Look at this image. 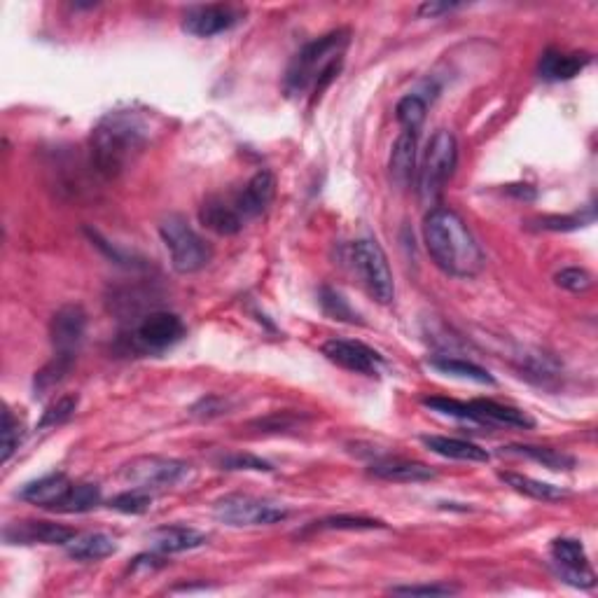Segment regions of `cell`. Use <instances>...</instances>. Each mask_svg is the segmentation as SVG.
<instances>
[{"label":"cell","instance_id":"obj_1","mask_svg":"<svg viewBox=\"0 0 598 598\" xmlns=\"http://www.w3.org/2000/svg\"><path fill=\"white\" fill-rule=\"evenodd\" d=\"M150 141V122L136 110H113L89 136L92 169L106 180L122 176Z\"/></svg>","mask_w":598,"mask_h":598},{"label":"cell","instance_id":"obj_2","mask_svg":"<svg viewBox=\"0 0 598 598\" xmlns=\"http://www.w3.org/2000/svg\"><path fill=\"white\" fill-rule=\"evenodd\" d=\"M428 255L447 276L475 278L484 269V253L463 218L451 208H430L423 220Z\"/></svg>","mask_w":598,"mask_h":598},{"label":"cell","instance_id":"obj_3","mask_svg":"<svg viewBox=\"0 0 598 598\" xmlns=\"http://www.w3.org/2000/svg\"><path fill=\"white\" fill-rule=\"evenodd\" d=\"M349 40L351 33L346 29H339L304 45L292 57L288 73H285V89H288V94H304L309 89L314 94H321L337 78V73L342 71L344 52L349 47Z\"/></svg>","mask_w":598,"mask_h":598},{"label":"cell","instance_id":"obj_4","mask_svg":"<svg viewBox=\"0 0 598 598\" xmlns=\"http://www.w3.org/2000/svg\"><path fill=\"white\" fill-rule=\"evenodd\" d=\"M349 267L367 295L379 304H391L395 297L393 271L384 248L374 239H358L349 246Z\"/></svg>","mask_w":598,"mask_h":598},{"label":"cell","instance_id":"obj_5","mask_svg":"<svg viewBox=\"0 0 598 598\" xmlns=\"http://www.w3.org/2000/svg\"><path fill=\"white\" fill-rule=\"evenodd\" d=\"M159 234L178 274H197L211 262L213 248L194 232L183 215H169L159 225Z\"/></svg>","mask_w":598,"mask_h":598},{"label":"cell","instance_id":"obj_6","mask_svg":"<svg viewBox=\"0 0 598 598\" xmlns=\"http://www.w3.org/2000/svg\"><path fill=\"white\" fill-rule=\"evenodd\" d=\"M458 164V145L451 131L440 129L428 141L426 155L419 166V194L426 204L440 197L447 180L454 176Z\"/></svg>","mask_w":598,"mask_h":598},{"label":"cell","instance_id":"obj_7","mask_svg":"<svg viewBox=\"0 0 598 598\" xmlns=\"http://www.w3.org/2000/svg\"><path fill=\"white\" fill-rule=\"evenodd\" d=\"M215 517L222 524L243 528V526H271L278 521L288 519V510L283 505L271 503L255 496H243V493H232V496L220 498L213 507Z\"/></svg>","mask_w":598,"mask_h":598},{"label":"cell","instance_id":"obj_8","mask_svg":"<svg viewBox=\"0 0 598 598\" xmlns=\"http://www.w3.org/2000/svg\"><path fill=\"white\" fill-rule=\"evenodd\" d=\"M190 465L176 458H162V456H141L127 463L122 468V479L131 484V489H166V486H176L180 479L187 477Z\"/></svg>","mask_w":598,"mask_h":598},{"label":"cell","instance_id":"obj_9","mask_svg":"<svg viewBox=\"0 0 598 598\" xmlns=\"http://www.w3.org/2000/svg\"><path fill=\"white\" fill-rule=\"evenodd\" d=\"M323 356L342 370L377 377L384 370V356L356 339H330L323 344Z\"/></svg>","mask_w":598,"mask_h":598},{"label":"cell","instance_id":"obj_10","mask_svg":"<svg viewBox=\"0 0 598 598\" xmlns=\"http://www.w3.org/2000/svg\"><path fill=\"white\" fill-rule=\"evenodd\" d=\"M552 559L556 566V573L563 582L573 584V587H582L589 589L594 587L596 575L589 566V556L587 549L580 540L573 538H559L552 542Z\"/></svg>","mask_w":598,"mask_h":598},{"label":"cell","instance_id":"obj_11","mask_svg":"<svg viewBox=\"0 0 598 598\" xmlns=\"http://www.w3.org/2000/svg\"><path fill=\"white\" fill-rule=\"evenodd\" d=\"M185 335V325L171 311H150L148 316L138 323L134 342L143 351H164L178 342Z\"/></svg>","mask_w":598,"mask_h":598},{"label":"cell","instance_id":"obj_12","mask_svg":"<svg viewBox=\"0 0 598 598\" xmlns=\"http://www.w3.org/2000/svg\"><path fill=\"white\" fill-rule=\"evenodd\" d=\"M85 332H87L85 309L78 307V304H66V307H61L50 323L54 353H59V356L78 358Z\"/></svg>","mask_w":598,"mask_h":598},{"label":"cell","instance_id":"obj_13","mask_svg":"<svg viewBox=\"0 0 598 598\" xmlns=\"http://www.w3.org/2000/svg\"><path fill=\"white\" fill-rule=\"evenodd\" d=\"M241 19V10L232 5H197L183 17V31L194 38H213L234 29Z\"/></svg>","mask_w":598,"mask_h":598},{"label":"cell","instance_id":"obj_14","mask_svg":"<svg viewBox=\"0 0 598 598\" xmlns=\"http://www.w3.org/2000/svg\"><path fill=\"white\" fill-rule=\"evenodd\" d=\"M75 538L73 528H66L52 521H17L5 528V540L12 545H68Z\"/></svg>","mask_w":598,"mask_h":598},{"label":"cell","instance_id":"obj_15","mask_svg":"<svg viewBox=\"0 0 598 598\" xmlns=\"http://www.w3.org/2000/svg\"><path fill=\"white\" fill-rule=\"evenodd\" d=\"M276 194V178L271 171H257L253 178L248 180L241 194H236L234 206L241 213L243 222L250 218H257L267 211Z\"/></svg>","mask_w":598,"mask_h":598},{"label":"cell","instance_id":"obj_16","mask_svg":"<svg viewBox=\"0 0 598 598\" xmlns=\"http://www.w3.org/2000/svg\"><path fill=\"white\" fill-rule=\"evenodd\" d=\"M199 220L206 229H211V232L220 236H234L239 234L243 227V218L241 213L236 211L234 201H227L220 197H211L201 204Z\"/></svg>","mask_w":598,"mask_h":598},{"label":"cell","instance_id":"obj_17","mask_svg":"<svg viewBox=\"0 0 598 598\" xmlns=\"http://www.w3.org/2000/svg\"><path fill=\"white\" fill-rule=\"evenodd\" d=\"M71 479H68L64 472H54V475H45L36 479V482H29L19 491V498L26 500V503L45 507V510H52L61 503V498L66 496L68 489H71Z\"/></svg>","mask_w":598,"mask_h":598},{"label":"cell","instance_id":"obj_18","mask_svg":"<svg viewBox=\"0 0 598 598\" xmlns=\"http://www.w3.org/2000/svg\"><path fill=\"white\" fill-rule=\"evenodd\" d=\"M421 442L433 451V454L442 458H451V461H465V463H489L491 454L486 449L479 447L475 442L458 440V437L447 435H423Z\"/></svg>","mask_w":598,"mask_h":598},{"label":"cell","instance_id":"obj_19","mask_svg":"<svg viewBox=\"0 0 598 598\" xmlns=\"http://www.w3.org/2000/svg\"><path fill=\"white\" fill-rule=\"evenodd\" d=\"M370 475L384 482H398V484H416V482H430L435 479V470L419 461H405V458H386L370 465Z\"/></svg>","mask_w":598,"mask_h":598},{"label":"cell","instance_id":"obj_20","mask_svg":"<svg viewBox=\"0 0 598 598\" xmlns=\"http://www.w3.org/2000/svg\"><path fill=\"white\" fill-rule=\"evenodd\" d=\"M591 64L587 52H545L540 59V78L549 82H566L580 75Z\"/></svg>","mask_w":598,"mask_h":598},{"label":"cell","instance_id":"obj_21","mask_svg":"<svg viewBox=\"0 0 598 598\" xmlns=\"http://www.w3.org/2000/svg\"><path fill=\"white\" fill-rule=\"evenodd\" d=\"M206 542V535L190 526H164L150 533V547L157 554H180L197 549Z\"/></svg>","mask_w":598,"mask_h":598},{"label":"cell","instance_id":"obj_22","mask_svg":"<svg viewBox=\"0 0 598 598\" xmlns=\"http://www.w3.org/2000/svg\"><path fill=\"white\" fill-rule=\"evenodd\" d=\"M472 409H475L477 423L482 426H505V428H521L528 430L535 426V421L526 412H521L517 407L498 405L493 400H472Z\"/></svg>","mask_w":598,"mask_h":598},{"label":"cell","instance_id":"obj_23","mask_svg":"<svg viewBox=\"0 0 598 598\" xmlns=\"http://www.w3.org/2000/svg\"><path fill=\"white\" fill-rule=\"evenodd\" d=\"M416 136L419 134L402 131L391 152V176L402 187L412 183L416 173Z\"/></svg>","mask_w":598,"mask_h":598},{"label":"cell","instance_id":"obj_24","mask_svg":"<svg viewBox=\"0 0 598 598\" xmlns=\"http://www.w3.org/2000/svg\"><path fill=\"white\" fill-rule=\"evenodd\" d=\"M500 479L510 486L512 491L521 493V496H528L533 500H542V503H556V500L568 498V491L561 489V486L540 482V479L517 475V472H500Z\"/></svg>","mask_w":598,"mask_h":598},{"label":"cell","instance_id":"obj_25","mask_svg":"<svg viewBox=\"0 0 598 598\" xmlns=\"http://www.w3.org/2000/svg\"><path fill=\"white\" fill-rule=\"evenodd\" d=\"M115 540L106 533H87L75 535V538L66 545V552L75 561H101L108 559L110 554H115Z\"/></svg>","mask_w":598,"mask_h":598},{"label":"cell","instance_id":"obj_26","mask_svg":"<svg viewBox=\"0 0 598 598\" xmlns=\"http://www.w3.org/2000/svg\"><path fill=\"white\" fill-rule=\"evenodd\" d=\"M428 365L433 367V370L440 372V374H447V377L475 381V384H484V386H493V384H496V379H493L491 374L484 370V367L470 363V360L437 356V358H430Z\"/></svg>","mask_w":598,"mask_h":598},{"label":"cell","instance_id":"obj_27","mask_svg":"<svg viewBox=\"0 0 598 598\" xmlns=\"http://www.w3.org/2000/svg\"><path fill=\"white\" fill-rule=\"evenodd\" d=\"M507 451H512V454H519V456H526L531 458V461L540 463L542 468L547 470H570L575 468V458L566 454V451H559V449H552V447H533V444H512V447H507Z\"/></svg>","mask_w":598,"mask_h":598},{"label":"cell","instance_id":"obj_28","mask_svg":"<svg viewBox=\"0 0 598 598\" xmlns=\"http://www.w3.org/2000/svg\"><path fill=\"white\" fill-rule=\"evenodd\" d=\"M101 503V489L96 484H73L54 512L61 514H82L92 512Z\"/></svg>","mask_w":598,"mask_h":598},{"label":"cell","instance_id":"obj_29","mask_svg":"<svg viewBox=\"0 0 598 598\" xmlns=\"http://www.w3.org/2000/svg\"><path fill=\"white\" fill-rule=\"evenodd\" d=\"M73 363H75V358L59 356V353H54V358L50 360V363H47L43 370L36 374V395H45V393H50L52 388H57L61 381L68 377Z\"/></svg>","mask_w":598,"mask_h":598},{"label":"cell","instance_id":"obj_30","mask_svg":"<svg viewBox=\"0 0 598 598\" xmlns=\"http://www.w3.org/2000/svg\"><path fill=\"white\" fill-rule=\"evenodd\" d=\"M426 101L421 96L409 94L405 99H400L398 106H395V117H398L402 131H409V134H419V129L426 122Z\"/></svg>","mask_w":598,"mask_h":598},{"label":"cell","instance_id":"obj_31","mask_svg":"<svg viewBox=\"0 0 598 598\" xmlns=\"http://www.w3.org/2000/svg\"><path fill=\"white\" fill-rule=\"evenodd\" d=\"M374 528H386L384 521L370 517H353V514H337L321 521H314L309 531H374Z\"/></svg>","mask_w":598,"mask_h":598},{"label":"cell","instance_id":"obj_32","mask_svg":"<svg viewBox=\"0 0 598 598\" xmlns=\"http://www.w3.org/2000/svg\"><path fill=\"white\" fill-rule=\"evenodd\" d=\"M421 402L428 409H433V412H437V414L454 416V419H463V421L477 423L475 409H472L470 402H461V400H454V398H442V395H433V398H423Z\"/></svg>","mask_w":598,"mask_h":598},{"label":"cell","instance_id":"obj_33","mask_svg":"<svg viewBox=\"0 0 598 598\" xmlns=\"http://www.w3.org/2000/svg\"><path fill=\"white\" fill-rule=\"evenodd\" d=\"M78 402V395H64V398L52 402V405L45 409L43 419L38 421V430L57 428L61 423H66L75 414V409H78Z\"/></svg>","mask_w":598,"mask_h":598},{"label":"cell","instance_id":"obj_34","mask_svg":"<svg viewBox=\"0 0 598 598\" xmlns=\"http://www.w3.org/2000/svg\"><path fill=\"white\" fill-rule=\"evenodd\" d=\"M150 505H152V496L143 489L124 491V493H120V496H115L113 500H110V507H113L115 512H122V514H145L150 510Z\"/></svg>","mask_w":598,"mask_h":598},{"label":"cell","instance_id":"obj_35","mask_svg":"<svg viewBox=\"0 0 598 598\" xmlns=\"http://www.w3.org/2000/svg\"><path fill=\"white\" fill-rule=\"evenodd\" d=\"M24 440V428L15 416H12L10 409L3 412V454H0V461L8 463L12 454L19 449V444Z\"/></svg>","mask_w":598,"mask_h":598},{"label":"cell","instance_id":"obj_36","mask_svg":"<svg viewBox=\"0 0 598 598\" xmlns=\"http://www.w3.org/2000/svg\"><path fill=\"white\" fill-rule=\"evenodd\" d=\"M554 281H556V285H559V288L568 290V292H575V295L591 290V285H594V278H591L589 271L580 269V267L561 269L559 274L554 276Z\"/></svg>","mask_w":598,"mask_h":598},{"label":"cell","instance_id":"obj_37","mask_svg":"<svg viewBox=\"0 0 598 598\" xmlns=\"http://www.w3.org/2000/svg\"><path fill=\"white\" fill-rule=\"evenodd\" d=\"M584 222H594V211L575 213V215H549V218H540L538 225L542 229H552V232H570V229L582 227Z\"/></svg>","mask_w":598,"mask_h":598},{"label":"cell","instance_id":"obj_38","mask_svg":"<svg viewBox=\"0 0 598 598\" xmlns=\"http://www.w3.org/2000/svg\"><path fill=\"white\" fill-rule=\"evenodd\" d=\"M222 470H229V472H236V470H255V472H271V463L262 461V458H257L253 454H232V456H225L220 461Z\"/></svg>","mask_w":598,"mask_h":598},{"label":"cell","instance_id":"obj_39","mask_svg":"<svg viewBox=\"0 0 598 598\" xmlns=\"http://www.w3.org/2000/svg\"><path fill=\"white\" fill-rule=\"evenodd\" d=\"M321 304H323L325 314L335 316V318H339V321H356V314H353V309L349 307V304H346V299L335 290L323 288Z\"/></svg>","mask_w":598,"mask_h":598},{"label":"cell","instance_id":"obj_40","mask_svg":"<svg viewBox=\"0 0 598 598\" xmlns=\"http://www.w3.org/2000/svg\"><path fill=\"white\" fill-rule=\"evenodd\" d=\"M391 594L400 596H454L458 594L451 584H409V587H393Z\"/></svg>","mask_w":598,"mask_h":598},{"label":"cell","instance_id":"obj_41","mask_svg":"<svg viewBox=\"0 0 598 598\" xmlns=\"http://www.w3.org/2000/svg\"><path fill=\"white\" fill-rule=\"evenodd\" d=\"M220 414H227V400L218 398V395L201 398L197 405L192 407V416H197V419H213V416Z\"/></svg>","mask_w":598,"mask_h":598},{"label":"cell","instance_id":"obj_42","mask_svg":"<svg viewBox=\"0 0 598 598\" xmlns=\"http://www.w3.org/2000/svg\"><path fill=\"white\" fill-rule=\"evenodd\" d=\"M461 8L458 3H423L419 10L421 17H440V15H447V12H454Z\"/></svg>","mask_w":598,"mask_h":598}]
</instances>
